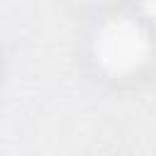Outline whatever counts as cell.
<instances>
[{"label":"cell","instance_id":"1","mask_svg":"<svg viewBox=\"0 0 156 156\" xmlns=\"http://www.w3.org/2000/svg\"><path fill=\"white\" fill-rule=\"evenodd\" d=\"M88 51L107 78H134L154 56V29L134 10H105L90 27Z\"/></svg>","mask_w":156,"mask_h":156}]
</instances>
